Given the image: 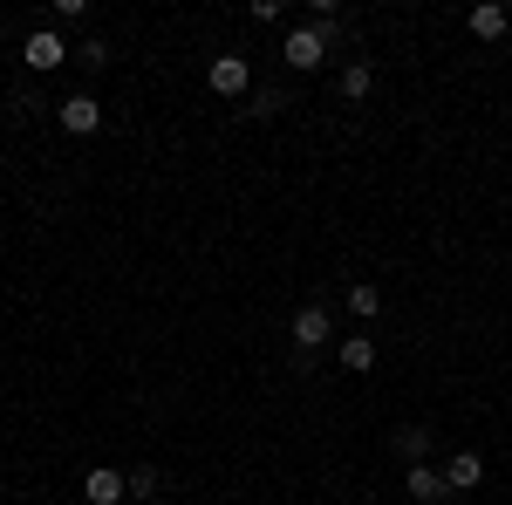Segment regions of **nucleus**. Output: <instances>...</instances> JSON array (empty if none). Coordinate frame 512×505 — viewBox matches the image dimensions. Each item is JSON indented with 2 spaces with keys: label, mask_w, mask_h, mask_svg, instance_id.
<instances>
[{
  "label": "nucleus",
  "mask_w": 512,
  "mask_h": 505,
  "mask_svg": "<svg viewBox=\"0 0 512 505\" xmlns=\"http://www.w3.org/2000/svg\"><path fill=\"white\" fill-rule=\"evenodd\" d=\"M403 492H410L417 505H437V499H451V492H444V471H431V465H410V471H403Z\"/></svg>",
  "instance_id": "6e6552de"
},
{
  "label": "nucleus",
  "mask_w": 512,
  "mask_h": 505,
  "mask_svg": "<svg viewBox=\"0 0 512 505\" xmlns=\"http://www.w3.org/2000/svg\"><path fill=\"white\" fill-rule=\"evenodd\" d=\"M110 62V41H82V69H103Z\"/></svg>",
  "instance_id": "2eb2a0df"
},
{
  "label": "nucleus",
  "mask_w": 512,
  "mask_h": 505,
  "mask_svg": "<svg viewBox=\"0 0 512 505\" xmlns=\"http://www.w3.org/2000/svg\"><path fill=\"white\" fill-rule=\"evenodd\" d=\"M506 28H512V14L499 7V0H485V7H472V35H478V41H499Z\"/></svg>",
  "instance_id": "9d476101"
},
{
  "label": "nucleus",
  "mask_w": 512,
  "mask_h": 505,
  "mask_svg": "<svg viewBox=\"0 0 512 505\" xmlns=\"http://www.w3.org/2000/svg\"><path fill=\"white\" fill-rule=\"evenodd\" d=\"M144 505H171V499H144Z\"/></svg>",
  "instance_id": "dca6fc26"
},
{
  "label": "nucleus",
  "mask_w": 512,
  "mask_h": 505,
  "mask_svg": "<svg viewBox=\"0 0 512 505\" xmlns=\"http://www.w3.org/2000/svg\"><path fill=\"white\" fill-rule=\"evenodd\" d=\"M21 62L48 76V69H62V62H69V48H62V35H55V28H41V35H28V48H21Z\"/></svg>",
  "instance_id": "39448f33"
},
{
  "label": "nucleus",
  "mask_w": 512,
  "mask_h": 505,
  "mask_svg": "<svg viewBox=\"0 0 512 505\" xmlns=\"http://www.w3.org/2000/svg\"><path fill=\"white\" fill-rule=\"evenodd\" d=\"M82 499H89V505H123V499H130V478L110 471V465H96L89 478H82Z\"/></svg>",
  "instance_id": "7ed1b4c3"
},
{
  "label": "nucleus",
  "mask_w": 512,
  "mask_h": 505,
  "mask_svg": "<svg viewBox=\"0 0 512 505\" xmlns=\"http://www.w3.org/2000/svg\"><path fill=\"white\" fill-rule=\"evenodd\" d=\"M369 89H376V69H369V62H349V69H342V103H362Z\"/></svg>",
  "instance_id": "9b49d317"
},
{
  "label": "nucleus",
  "mask_w": 512,
  "mask_h": 505,
  "mask_svg": "<svg viewBox=\"0 0 512 505\" xmlns=\"http://www.w3.org/2000/svg\"><path fill=\"white\" fill-rule=\"evenodd\" d=\"M328 335H335L328 308H301V314H294V349H321Z\"/></svg>",
  "instance_id": "0eeeda50"
},
{
  "label": "nucleus",
  "mask_w": 512,
  "mask_h": 505,
  "mask_svg": "<svg viewBox=\"0 0 512 505\" xmlns=\"http://www.w3.org/2000/svg\"><path fill=\"white\" fill-rule=\"evenodd\" d=\"M424 451H431V430H396V458L424 465Z\"/></svg>",
  "instance_id": "f8f14e48"
},
{
  "label": "nucleus",
  "mask_w": 512,
  "mask_h": 505,
  "mask_svg": "<svg viewBox=\"0 0 512 505\" xmlns=\"http://www.w3.org/2000/svg\"><path fill=\"white\" fill-rule=\"evenodd\" d=\"M478 478H485V458L478 451H451L444 458V492H472Z\"/></svg>",
  "instance_id": "423d86ee"
},
{
  "label": "nucleus",
  "mask_w": 512,
  "mask_h": 505,
  "mask_svg": "<svg viewBox=\"0 0 512 505\" xmlns=\"http://www.w3.org/2000/svg\"><path fill=\"white\" fill-rule=\"evenodd\" d=\"M205 82H212V96H246L253 89V69H246V55H212Z\"/></svg>",
  "instance_id": "f03ea898"
},
{
  "label": "nucleus",
  "mask_w": 512,
  "mask_h": 505,
  "mask_svg": "<svg viewBox=\"0 0 512 505\" xmlns=\"http://www.w3.org/2000/svg\"><path fill=\"white\" fill-rule=\"evenodd\" d=\"M123 478H130V499H158V471H151V465L123 471Z\"/></svg>",
  "instance_id": "4468645a"
},
{
  "label": "nucleus",
  "mask_w": 512,
  "mask_h": 505,
  "mask_svg": "<svg viewBox=\"0 0 512 505\" xmlns=\"http://www.w3.org/2000/svg\"><path fill=\"white\" fill-rule=\"evenodd\" d=\"M342 369H349V376H369V369H376V342H369V335H342Z\"/></svg>",
  "instance_id": "1a4fd4ad"
},
{
  "label": "nucleus",
  "mask_w": 512,
  "mask_h": 505,
  "mask_svg": "<svg viewBox=\"0 0 512 505\" xmlns=\"http://www.w3.org/2000/svg\"><path fill=\"white\" fill-rule=\"evenodd\" d=\"M328 41H335V14H321V28H294L280 55H287V69H301V76H308V69L328 62Z\"/></svg>",
  "instance_id": "f257e3e1"
},
{
  "label": "nucleus",
  "mask_w": 512,
  "mask_h": 505,
  "mask_svg": "<svg viewBox=\"0 0 512 505\" xmlns=\"http://www.w3.org/2000/svg\"><path fill=\"white\" fill-rule=\"evenodd\" d=\"M376 308H383V294H376L369 280H355V287H349V314H355V321H369Z\"/></svg>",
  "instance_id": "ddd939ff"
},
{
  "label": "nucleus",
  "mask_w": 512,
  "mask_h": 505,
  "mask_svg": "<svg viewBox=\"0 0 512 505\" xmlns=\"http://www.w3.org/2000/svg\"><path fill=\"white\" fill-rule=\"evenodd\" d=\"M55 123H62L69 137H96V123H103V103H96V96H69V103L55 110Z\"/></svg>",
  "instance_id": "20e7f679"
}]
</instances>
